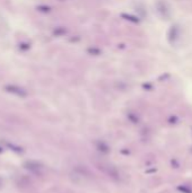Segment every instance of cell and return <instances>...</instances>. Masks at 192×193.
<instances>
[{"instance_id": "4", "label": "cell", "mask_w": 192, "mask_h": 193, "mask_svg": "<svg viewBox=\"0 0 192 193\" xmlns=\"http://www.w3.org/2000/svg\"><path fill=\"white\" fill-rule=\"evenodd\" d=\"M122 17H124V19L130 20V22H132V23H138V22H139L138 17H133V16H130V15H124V14H122Z\"/></svg>"}, {"instance_id": "1", "label": "cell", "mask_w": 192, "mask_h": 193, "mask_svg": "<svg viewBox=\"0 0 192 193\" xmlns=\"http://www.w3.org/2000/svg\"><path fill=\"white\" fill-rule=\"evenodd\" d=\"M156 9L157 13L159 14L161 17H163V19H170L171 17V10L167 7V5L163 2V1H157L156 2Z\"/></svg>"}, {"instance_id": "3", "label": "cell", "mask_w": 192, "mask_h": 193, "mask_svg": "<svg viewBox=\"0 0 192 193\" xmlns=\"http://www.w3.org/2000/svg\"><path fill=\"white\" fill-rule=\"evenodd\" d=\"M5 89L8 93H11L14 95H17L19 97H25L27 95V93H26V91L24 88L18 87V86H15V85H7V86H5Z\"/></svg>"}, {"instance_id": "2", "label": "cell", "mask_w": 192, "mask_h": 193, "mask_svg": "<svg viewBox=\"0 0 192 193\" xmlns=\"http://www.w3.org/2000/svg\"><path fill=\"white\" fill-rule=\"evenodd\" d=\"M180 33H181V29L179 27V25H172L168 33H167V38H168V42L170 43H175L179 38H180Z\"/></svg>"}]
</instances>
